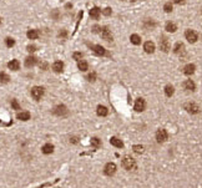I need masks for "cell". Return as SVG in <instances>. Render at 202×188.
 <instances>
[{
    "label": "cell",
    "instance_id": "cell-1",
    "mask_svg": "<svg viewBox=\"0 0 202 188\" xmlns=\"http://www.w3.org/2000/svg\"><path fill=\"white\" fill-rule=\"evenodd\" d=\"M52 113L56 115L59 117H65V116H68L69 111H68V108L65 105H57V106H55L54 110H52Z\"/></svg>",
    "mask_w": 202,
    "mask_h": 188
},
{
    "label": "cell",
    "instance_id": "cell-2",
    "mask_svg": "<svg viewBox=\"0 0 202 188\" xmlns=\"http://www.w3.org/2000/svg\"><path fill=\"white\" fill-rule=\"evenodd\" d=\"M31 96H33L34 100L39 101L44 96V87H41V86H35V87H33L31 89Z\"/></svg>",
    "mask_w": 202,
    "mask_h": 188
},
{
    "label": "cell",
    "instance_id": "cell-3",
    "mask_svg": "<svg viewBox=\"0 0 202 188\" xmlns=\"http://www.w3.org/2000/svg\"><path fill=\"white\" fill-rule=\"evenodd\" d=\"M185 38H186V40L188 42L193 44V42H196L198 40V35H197V33H196L195 30L188 29V30H186V33H185Z\"/></svg>",
    "mask_w": 202,
    "mask_h": 188
},
{
    "label": "cell",
    "instance_id": "cell-4",
    "mask_svg": "<svg viewBox=\"0 0 202 188\" xmlns=\"http://www.w3.org/2000/svg\"><path fill=\"white\" fill-rule=\"evenodd\" d=\"M89 46H90V49L99 56H106L108 55V51H106V49L104 46H101V45H89Z\"/></svg>",
    "mask_w": 202,
    "mask_h": 188
},
{
    "label": "cell",
    "instance_id": "cell-5",
    "mask_svg": "<svg viewBox=\"0 0 202 188\" xmlns=\"http://www.w3.org/2000/svg\"><path fill=\"white\" fill-rule=\"evenodd\" d=\"M167 138H169V133H167V131H166V130L160 128V130L156 132V139H157V142L162 143V142H165V141H167Z\"/></svg>",
    "mask_w": 202,
    "mask_h": 188
},
{
    "label": "cell",
    "instance_id": "cell-6",
    "mask_svg": "<svg viewBox=\"0 0 202 188\" xmlns=\"http://www.w3.org/2000/svg\"><path fill=\"white\" fill-rule=\"evenodd\" d=\"M170 47H171V45H170L169 39L166 38V36H161V39H160V49L163 52H167V51H170Z\"/></svg>",
    "mask_w": 202,
    "mask_h": 188
},
{
    "label": "cell",
    "instance_id": "cell-7",
    "mask_svg": "<svg viewBox=\"0 0 202 188\" xmlns=\"http://www.w3.org/2000/svg\"><path fill=\"white\" fill-rule=\"evenodd\" d=\"M101 38H102L105 41H108V42L114 40V38H112V34H111V31L109 30L108 26H104L102 30H101Z\"/></svg>",
    "mask_w": 202,
    "mask_h": 188
},
{
    "label": "cell",
    "instance_id": "cell-8",
    "mask_svg": "<svg viewBox=\"0 0 202 188\" xmlns=\"http://www.w3.org/2000/svg\"><path fill=\"white\" fill-rule=\"evenodd\" d=\"M104 172H105L106 176L115 174V172H116V165H115V163H112V162L108 163V165L105 166V168H104Z\"/></svg>",
    "mask_w": 202,
    "mask_h": 188
},
{
    "label": "cell",
    "instance_id": "cell-9",
    "mask_svg": "<svg viewBox=\"0 0 202 188\" xmlns=\"http://www.w3.org/2000/svg\"><path fill=\"white\" fill-rule=\"evenodd\" d=\"M186 111L190 113H198L200 112V107L195 104V102H188V104L185 105Z\"/></svg>",
    "mask_w": 202,
    "mask_h": 188
},
{
    "label": "cell",
    "instance_id": "cell-10",
    "mask_svg": "<svg viewBox=\"0 0 202 188\" xmlns=\"http://www.w3.org/2000/svg\"><path fill=\"white\" fill-rule=\"evenodd\" d=\"M122 167L125 169H132L135 167V161L132 158H130V157H125L122 160Z\"/></svg>",
    "mask_w": 202,
    "mask_h": 188
},
{
    "label": "cell",
    "instance_id": "cell-11",
    "mask_svg": "<svg viewBox=\"0 0 202 188\" xmlns=\"http://www.w3.org/2000/svg\"><path fill=\"white\" fill-rule=\"evenodd\" d=\"M145 107H146V102H145L144 99H137V100H136V102H135V111L142 112L145 110Z\"/></svg>",
    "mask_w": 202,
    "mask_h": 188
},
{
    "label": "cell",
    "instance_id": "cell-12",
    "mask_svg": "<svg viewBox=\"0 0 202 188\" xmlns=\"http://www.w3.org/2000/svg\"><path fill=\"white\" fill-rule=\"evenodd\" d=\"M36 62H38V59L35 57V56H33V55L28 56V57L25 59V66H26V68H29V69L36 65Z\"/></svg>",
    "mask_w": 202,
    "mask_h": 188
},
{
    "label": "cell",
    "instance_id": "cell-13",
    "mask_svg": "<svg viewBox=\"0 0 202 188\" xmlns=\"http://www.w3.org/2000/svg\"><path fill=\"white\" fill-rule=\"evenodd\" d=\"M144 50L147 52V54H152L155 51V44L152 41H146L144 44Z\"/></svg>",
    "mask_w": 202,
    "mask_h": 188
},
{
    "label": "cell",
    "instance_id": "cell-14",
    "mask_svg": "<svg viewBox=\"0 0 202 188\" xmlns=\"http://www.w3.org/2000/svg\"><path fill=\"white\" fill-rule=\"evenodd\" d=\"M8 68H9L10 70H13V71H17V70L20 69V62H19V60H16V59L11 60V61L8 64Z\"/></svg>",
    "mask_w": 202,
    "mask_h": 188
},
{
    "label": "cell",
    "instance_id": "cell-15",
    "mask_svg": "<svg viewBox=\"0 0 202 188\" xmlns=\"http://www.w3.org/2000/svg\"><path fill=\"white\" fill-rule=\"evenodd\" d=\"M183 89H185L186 91H195L196 90V85L192 80H186L185 82H183Z\"/></svg>",
    "mask_w": 202,
    "mask_h": 188
},
{
    "label": "cell",
    "instance_id": "cell-16",
    "mask_svg": "<svg viewBox=\"0 0 202 188\" xmlns=\"http://www.w3.org/2000/svg\"><path fill=\"white\" fill-rule=\"evenodd\" d=\"M52 70H54L56 74H60L64 70V62L62 61H55L52 64Z\"/></svg>",
    "mask_w": 202,
    "mask_h": 188
},
{
    "label": "cell",
    "instance_id": "cell-17",
    "mask_svg": "<svg viewBox=\"0 0 202 188\" xmlns=\"http://www.w3.org/2000/svg\"><path fill=\"white\" fill-rule=\"evenodd\" d=\"M39 35H40V33H39V30H35V29H31V30H29V31L26 33V36L30 40H36L38 38H39Z\"/></svg>",
    "mask_w": 202,
    "mask_h": 188
},
{
    "label": "cell",
    "instance_id": "cell-18",
    "mask_svg": "<svg viewBox=\"0 0 202 188\" xmlns=\"http://www.w3.org/2000/svg\"><path fill=\"white\" fill-rule=\"evenodd\" d=\"M195 70H196V66H195L193 64H188V65H186L185 68H183V74L190 76V75L193 74Z\"/></svg>",
    "mask_w": 202,
    "mask_h": 188
},
{
    "label": "cell",
    "instance_id": "cell-19",
    "mask_svg": "<svg viewBox=\"0 0 202 188\" xmlns=\"http://www.w3.org/2000/svg\"><path fill=\"white\" fill-rule=\"evenodd\" d=\"M17 120H21V121H28V120H30V117H31V115H30V112L29 111H21V112H19L17 113Z\"/></svg>",
    "mask_w": 202,
    "mask_h": 188
},
{
    "label": "cell",
    "instance_id": "cell-20",
    "mask_svg": "<svg viewBox=\"0 0 202 188\" xmlns=\"http://www.w3.org/2000/svg\"><path fill=\"white\" fill-rule=\"evenodd\" d=\"M174 51H175V54H177V55H181V54L185 52V45H183L182 42H177L174 47Z\"/></svg>",
    "mask_w": 202,
    "mask_h": 188
},
{
    "label": "cell",
    "instance_id": "cell-21",
    "mask_svg": "<svg viewBox=\"0 0 202 188\" xmlns=\"http://www.w3.org/2000/svg\"><path fill=\"white\" fill-rule=\"evenodd\" d=\"M100 14H101V10L99 9V8H92L91 10H90V16L92 17L94 20H99V17H100Z\"/></svg>",
    "mask_w": 202,
    "mask_h": 188
},
{
    "label": "cell",
    "instance_id": "cell-22",
    "mask_svg": "<svg viewBox=\"0 0 202 188\" xmlns=\"http://www.w3.org/2000/svg\"><path fill=\"white\" fill-rule=\"evenodd\" d=\"M155 26H156V23L153 21L152 19H146V20L144 21V28H145L146 30H152Z\"/></svg>",
    "mask_w": 202,
    "mask_h": 188
},
{
    "label": "cell",
    "instance_id": "cell-23",
    "mask_svg": "<svg viewBox=\"0 0 202 188\" xmlns=\"http://www.w3.org/2000/svg\"><path fill=\"white\" fill-rule=\"evenodd\" d=\"M110 142H111L112 146H115V147H117V148H122V147H124L122 141H121V139H118L117 137H111Z\"/></svg>",
    "mask_w": 202,
    "mask_h": 188
},
{
    "label": "cell",
    "instance_id": "cell-24",
    "mask_svg": "<svg viewBox=\"0 0 202 188\" xmlns=\"http://www.w3.org/2000/svg\"><path fill=\"white\" fill-rule=\"evenodd\" d=\"M41 151H43V153H45V155H50V153H52V151H54V146H52L51 143H46L43 146Z\"/></svg>",
    "mask_w": 202,
    "mask_h": 188
},
{
    "label": "cell",
    "instance_id": "cell-25",
    "mask_svg": "<svg viewBox=\"0 0 202 188\" xmlns=\"http://www.w3.org/2000/svg\"><path fill=\"white\" fill-rule=\"evenodd\" d=\"M78 68L80 71H87L89 70V64L86 61H84V60H80V61H78Z\"/></svg>",
    "mask_w": 202,
    "mask_h": 188
},
{
    "label": "cell",
    "instance_id": "cell-26",
    "mask_svg": "<svg viewBox=\"0 0 202 188\" xmlns=\"http://www.w3.org/2000/svg\"><path fill=\"white\" fill-rule=\"evenodd\" d=\"M109 113V110H108V108H106L105 106H97V115H99V116H106V115H108Z\"/></svg>",
    "mask_w": 202,
    "mask_h": 188
},
{
    "label": "cell",
    "instance_id": "cell-27",
    "mask_svg": "<svg viewBox=\"0 0 202 188\" xmlns=\"http://www.w3.org/2000/svg\"><path fill=\"white\" fill-rule=\"evenodd\" d=\"M166 30H167L169 33H175L176 30H177L176 24H175V23H171V21H169L167 24H166Z\"/></svg>",
    "mask_w": 202,
    "mask_h": 188
},
{
    "label": "cell",
    "instance_id": "cell-28",
    "mask_svg": "<svg viewBox=\"0 0 202 188\" xmlns=\"http://www.w3.org/2000/svg\"><path fill=\"white\" fill-rule=\"evenodd\" d=\"M130 40H131V42L134 45H139L141 44V38L137 35V34H132L131 36H130Z\"/></svg>",
    "mask_w": 202,
    "mask_h": 188
},
{
    "label": "cell",
    "instance_id": "cell-29",
    "mask_svg": "<svg viewBox=\"0 0 202 188\" xmlns=\"http://www.w3.org/2000/svg\"><path fill=\"white\" fill-rule=\"evenodd\" d=\"M174 92H175L174 86H171V85H167V86L165 87V94H166V96H167V97H171V96L174 95Z\"/></svg>",
    "mask_w": 202,
    "mask_h": 188
},
{
    "label": "cell",
    "instance_id": "cell-30",
    "mask_svg": "<svg viewBox=\"0 0 202 188\" xmlns=\"http://www.w3.org/2000/svg\"><path fill=\"white\" fill-rule=\"evenodd\" d=\"M10 81V77L8 74H5V72H0V82L1 83H8Z\"/></svg>",
    "mask_w": 202,
    "mask_h": 188
},
{
    "label": "cell",
    "instance_id": "cell-31",
    "mask_svg": "<svg viewBox=\"0 0 202 188\" xmlns=\"http://www.w3.org/2000/svg\"><path fill=\"white\" fill-rule=\"evenodd\" d=\"M91 146L94 147V148H100V146H101V141L97 138V137H94V138H91Z\"/></svg>",
    "mask_w": 202,
    "mask_h": 188
},
{
    "label": "cell",
    "instance_id": "cell-32",
    "mask_svg": "<svg viewBox=\"0 0 202 188\" xmlns=\"http://www.w3.org/2000/svg\"><path fill=\"white\" fill-rule=\"evenodd\" d=\"M11 107L14 108V110H16V111H20L21 110V106H20V104L17 102V100H11Z\"/></svg>",
    "mask_w": 202,
    "mask_h": 188
},
{
    "label": "cell",
    "instance_id": "cell-33",
    "mask_svg": "<svg viewBox=\"0 0 202 188\" xmlns=\"http://www.w3.org/2000/svg\"><path fill=\"white\" fill-rule=\"evenodd\" d=\"M5 44H7L8 47H13L15 45V40L13 38H7L5 39Z\"/></svg>",
    "mask_w": 202,
    "mask_h": 188
},
{
    "label": "cell",
    "instance_id": "cell-34",
    "mask_svg": "<svg viewBox=\"0 0 202 188\" xmlns=\"http://www.w3.org/2000/svg\"><path fill=\"white\" fill-rule=\"evenodd\" d=\"M172 9H174V7H172L171 3H166V4L163 5V10L166 11V13H171Z\"/></svg>",
    "mask_w": 202,
    "mask_h": 188
},
{
    "label": "cell",
    "instance_id": "cell-35",
    "mask_svg": "<svg viewBox=\"0 0 202 188\" xmlns=\"http://www.w3.org/2000/svg\"><path fill=\"white\" fill-rule=\"evenodd\" d=\"M86 78H87V81L94 82L95 80H96V72H91V74H89V75L86 76Z\"/></svg>",
    "mask_w": 202,
    "mask_h": 188
},
{
    "label": "cell",
    "instance_id": "cell-36",
    "mask_svg": "<svg viewBox=\"0 0 202 188\" xmlns=\"http://www.w3.org/2000/svg\"><path fill=\"white\" fill-rule=\"evenodd\" d=\"M142 151H144V147L140 146V144H135V146H134V152H136V153H141Z\"/></svg>",
    "mask_w": 202,
    "mask_h": 188
},
{
    "label": "cell",
    "instance_id": "cell-37",
    "mask_svg": "<svg viewBox=\"0 0 202 188\" xmlns=\"http://www.w3.org/2000/svg\"><path fill=\"white\" fill-rule=\"evenodd\" d=\"M82 56L84 55H82L81 52H74V55H73V57L76 60V61H80V60L82 59Z\"/></svg>",
    "mask_w": 202,
    "mask_h": 188
},
{
    "label": "cell",
    "instance_id": "cell-38",
    "mask_svg": "<svg viewBox=\"0 0 202 188\" xmlns=\"http://www.w3.org/2000/svg\"><path fill=\"white\" fill-rule=\"evenodd\" d=\"M101 13H102L105 16H110V15L112 14V10H111L110 8H105L102 11H101Z\"/></svg>",
    "mask_w": 202,
    "mask_h": 188
},
{
    "label": "cell",
    "instance_id": "cell-39",
    "mask_svg": "<svg viewBox=\"0 0 202 188\" xmlns=\"http://www.w3.org/2000/svg\"><path fill=\"white\" fill-rule=\"evenodd\" d=\"M26 50L29 51V52H35L38 50V47L35 46V45H28V47H26Z\"/></svg>",
    "mask_w": 202,
    "mask_h": 188
},
{
    "label": "cell",
    "instance_id": "cell-40",
    "mask_svg": "<svg viewBox=\"0 0 202 188\" xmlns=\"http://www.w3.org/2000/svg\"><path fill=\"white\" fill-rule=\"evenodd\" d=\"M51 16L54 17L55 20H59V17H60V13H59L57 10H54V11H52V13H51Z\"/></svg>",
    "mask_w": 202,
    "mask_h": 188
},
{
    "label": "cell",
    "instance_id": "cell-41",
    "mask_svg": "<svg viewBox=\"0 0 202 188\" xmlns=\"http://www.w3.org/2000/svg\"><path fill=\"white\" fill-rule=\"evenodd\" d=\"M66 36H68V31L66 30H61L60 33H59V38H62V39H66Z\"/></svg>",
    "mask_w": 202,
    "mask_h": 188
},
{
    "label": "cell",
    "instance_id": "cell-42",
    "mask_svg": "<svg viewBox=\"0 0 202 188\" xmlns=\"http://www.w3.org/2000/svg\"><path fill=\"white\" fill-rule=\"evenodd\" d=\"M101 30H102V28H100L99 25L92 26V33H100L101 34Z\"/></svg>",
    "mask_w": 202,
    "mask_h": 188
},
{
    "label": "cell",
    "instance_id": "cell-43",
    "mask_svg": "<svg viewBox=\"0 0 202 188\" xmlns=\"http://www.w3.org/2000/svg\"><path fill=\"white\" fill-rule=\"evenodd\" d=\"M70 142H73V143H78V137H73V138H70Z\"/></svg>",
    "mask_w": 202,
    "mask_h": 188
},
{
    "label": "cell",
    "instance_id": "cell-44",
    "mask_svg": "<svg viewBox=\"0 0 202 188\" xmlns=\"http://www.w3.org/2000/svg\"><path fill=\"white\" fill-rule=\"evenodd\" d=\"M40 68H41V69H44V70H46V68H47V64H46V62L40 64Z\"/></svg>",
    "mask_w": 202,
    "mask_h": 188
},
{
    "label": "cell",
    "instance_id": "cell-45",
    "mask_svg": "<svg viewBox=\"0 0 202 188\" xmlns=\"http://www.w3.org/2000/svg\"><path fill=\"white\" fill-rule=\"evenodd\" d=\"M172 1H174V3H176V4H181V3L183 1V0H172Z\"/></svg>",
    "mask_w": 202,
    "mask_h": 188
},
{
    "label": "cell",
    "instance_id": "cell-46",
    "mask_svg": "<svg viewBox=\"0 0 202 188\" xmlns=\"http://www.w3.org/2000/svg\"><path fill=\"white\" fill-rule=\"evenodd\" d=\"M0 24H1V19H0Z\"/></svg>",
    "mask_w": 202,
    "mask_h": 188
}]
</instances>
